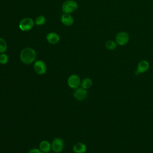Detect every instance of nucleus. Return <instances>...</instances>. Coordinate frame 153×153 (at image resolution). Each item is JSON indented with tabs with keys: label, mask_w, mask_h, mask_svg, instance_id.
Here are the masks:
<instances>
[{
	"label": "nucleus",
	"mask_w": 153,
	"mask_h": 153,
	"mask_svg": "<svg viewBox=\"0 0 153 153\" xmlns=\"http://www.w3.org/2000/svg\"><path fill=\"white\" fill-rule=\"evenodd\" d=\"M9 60L8 56L5 53H0V64L5 65L8 63Z\"/></svg>",
	"instance_id": "a211bd4d"
},
{
	"label": "nucleus",
	"mask_w": 153,
	"mask_h": 153,
	"mask_svg": "<svg viewBox=\"0 0 153 153\" xmlns=\"http://www.w3.org/2000/svg\"><path fill=\"white\" fill-rule=\"evenodd\" d=\"M39 149L43 153H49L51 150V144L48 140H43L39 144Z\"/></svg>",
	"instance_id": "f8f14e48"
},
{
	"label": "nucleus",
	"mask_w": 153,
	"mask_h": 153,
	"mask_svg": "<svg viewBox=\"0 0 153 153\" xmlns=\"http://www.w3.org/2000/svg\"><path fill=\"white\" fill-rule=\"evenodd\" d=\"M152 7H153V4H152Z\"/></svg>",
	"instance_id": "412c9836"
},
{
	"label": "nucleus",
	"mask_w": 153,
	"mask_h": 153,
	"mask_svg": "<svg viewBox=\"0 0 153 153\" xmlns=\"http://www.w3.org/2000/svg\"><path fill=\"white\" fill-rule=\"evenodd\" d=\"M61 22L65 26H70L74 24V19L73 17L68 13H63L61 16Z\"/></svg>",
	"instance_id": "9d476101"
},
{
	"label": "nucleus",
	"mask_w": 153,
	"mask_h": 153,
	"mask_svg": "<svg viewBox=\"0 0 153 153\" xmlns=\"http://www.w3.org/2000/svg\"><path fill=\"white\" fill-rule=\"evenodd\" d=\"M115 39L117 45L123 46L126 45L128 42L130 36L126 32L121 31L117 33Z\"/></svg>",
	"instance_id": "20e7f679"
},
{
	"label": "nucleus",
	"mask_w": 153,
	"mask_h": 153,
	"mask_svg": "<svg viewBox=\"0 0 153 153\" xmlns=\"http://www.w3.org/2000/svg\"><path fill=\"white\" fill-rule=\"evenodd\" d=\"M7 47L8 45L6 41L3 38H0V53H5L7 50Z\"/></svg>",
	"instance_id": "dca6fc26"
},
{
	"label": "nucleus",
	"mask_w": 153,
	"mask_h": 153,
	"mask_svg": "<svg viewBox=\"0 0 153 153\" xmlns=\"http://www.w3.org/2000/svg\"><path fill=\"white\" fill-rule=\"evenodd\" d=\"M93 85V81L90 78H85L81 81V87L87 90L90 88Z\"/></svg>",
	"instance_id": "4468645a"
},
{
	"label": "nucleus",
	"mask_w": 153,
	"mask_h": 153,
	"mask_svg": "<svg viewBox=\"0 0 153 153\" xmlns=\"http://www.w3.org/2000/svg\"><path fill=\"white\" fill-rule=\"evenodd\" d=\"M46 39L51 44H56L60 41V36L56 32H49L46 35Z\"/></svg>",
	"instance_id": "9b49d317"
},
{
	"label": "nucleus",
	"mask_w": 153,
	"mask_h": 153,
	"mask_svg": "<svg viewBox=\"0 0 153 153\" xmlns=\"http://www.w3.org/2000/svg\"><path fill=\"white\" fill-rule=\"evenodd\" d=\"M49 153H55V152H49Z\"/></svg>",
	"instance_id": "aec40b11"
},
{
	"label": "nucleus",
	"mask_w": 153,
	"mask_h": 153,
	"mask_svg": "<svg viewBox=\"0 0 153 153\" xmlns=\"http://www.w3.org/2000/svg\"><path fill=\"white\" fill-rule=\"evenodd\" d=\"M34 71L39 75L45 74L47 72V65L42 60H38L35 62L33 64Z\"/></svg>",
	"instance_id": "0eeeda50"
},
{
	"label": "nucleus",
	"mask_w": 153,
	"mask_h": 153,
	"mask_svg": "<svg viewBox=\"0 0 153 153\" xmlns=\"http://www.w3.org/2000/svg\"><path fill=\"white\" fill-rule=\"evenodd\" d=\"M105 47L109 50H114L117 48V44L114 40H108L105 42Z\"/></svg>",
	"instance_id": "2eb2a0df"
},
{
	"label": "nucleus",
	"mask_w": 153,
	"mask_h": 153,
	"mask_svg": "<svg viewBox=\"0 0 153 153\" xmlns=\"http://www.w3.org/2000/svg\"><path fill=\"white\" fill-rule=\"evenodd\" d=\"M78 8V4L73 0H67L65 1L62 6L63 13H72L75 12Z\"/></svg>",
	"instance_id": "f03ea898"
},
{
	"label": "nucleus",
	"mask_w": 153,
	"mask_h": 153,
	"mask_svg": "<svg viewBox=\"0 0 153 153\" xmlns=\"http://www.w3.org/2000/svg\"><path fill=\"white\" fill-rule=\"evenodd\" d=\"M35 22L30 17H25L20 20L19 24V29L23 31L26 32L31 30L33 27Z\"/></svg>",
	"instance_id": "7ed1b4c3"
},
{
	"label": "nucleus",
	"mask_w": 153,
	"mask_h": 153,
	"mask_svg": "<svg viewBox=\"0 0 153 153\" xmlns=\"http://www.w3.org/2000/svg\"><path fill=\"white\" fill-rule=\"evenodd\" d=\"M149 68V62L146 60H142L140 61L137 65L136 71V75H139L142 73L146 72Z\"/></svg>",
	"instance_id": "6e6552de"
},
{
	"label": "nucleus",
	"mask_w": 153,
	"mask_h": 153,
	"mask_svg": "<svg viewBox=\"0 0 153 153\" xmlns=\"http://www.w3.org/2000/svg\"><path fill=\"white\" fill-rule=\"evenodd\" d=\"M27 153H43L39 148H32L30 149Z\"/></svg>",
	"instance_id": "6ab92c4d"
},
{
	"label": "nucleus",
	"mask_w": 153,
	"mask_h": 153,
	"mask_svg": "<svg viewBox=\"0 0 153 153\" xmlns=\"http://www.w3.org/2000/svg\"><path fill=\"white\" fill-rule=\"evenodd\" d=\"M51 144V150L55 153L61 152L64 148V141L60 137L54 138Z\"/></svg>",
	"instance_id": "423d86ee"
},
{
	"label": "nucleus",
	"mask_w": 153,
	"mask_h": 153,
	"mask_svg": "<svg viewBox=\"0 0 153 153\" xmlns=\"http://www.w3.org/2000/svg\"><path fill=\"white\" fill-rule=\"evenodd\" d=\"M87 96V90L82 88L78 87L74 90V96L75 99L79 101L84 100Z\"/></svg>",
	"instance_id": "1a4fd4ad"
},
{
	"label": "nucleus",
	"mask_w": 153,
	"mask_h": 153,
	"mask_svg": "<svg viewBox=\"0 0 153 153\" xmlns=\"http://www.w3.org/2000/svg\"><path fill=\"white\" fill-rule=\"evenodd\" d=\"M46 22V19H45V17L44 16H42V15H40V16H38L35 20V23L38 25V26H41V25H43L45 24V23Z\"/></svg>",
	"instance_id": "f3484780"
},
{
	"label": "nucleus",
	"mask_w": 153,
	"mask_h": 153,
	"mask_svg": "<svg viewBox=\"0 0 153 153\" xmlns=\"http://www.w3.org/2000/svg\"><path fill=\"white\" fill-rule=\"evenodd\" d=\"M36 57V53L34 49L30 47L23 48L20 53V59L22 63L26 65H30L35 62Z\"/></svg>",
	"instance_id": "f257e3e1"
},
{
	"label": "nucleus",
	"mask_w": 153,
	"mask_h": 153,
	"mask_svg": "<svg viewBox=\"0 0 153 153\" xmlns=\"http://www.w3.org/2000/svg\"><path fill=\"white\" fill-rule=\"evenodd\" d=\"M72 150L75 153H85L87 151V146L82 142H78L73 146Z\"/></svg>",
	"instance_id": "ddd939ff"
},
{
	"label": "nucleus",
	"mask_w": 153,
	"mask_h": 153,
	"mask_svg": "<svg viewBox=\"0 0 153 153\" xmlns=\"http://www.w3.org/2000/svg\"><path fill=\"white\" fill-rule=\"evenodd\" d=\"M81 79L80 77L76 74L71 75L67 80L68 85L72 89L75 90L79 87L81 85Z\"/></svg>",
	"instance_id": "39448f33"
}]
</instances>
